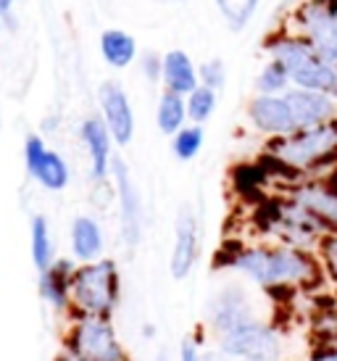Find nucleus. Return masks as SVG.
<instances>
[{
	"mask_svg": "<svg viewBox=\"0 0 337 361\" xmlns=\"http://www.w3.org/2000/svg\"><path fill=\"white\" fill-rule=\"evenodd\" d=\"M227 264L264 290H298L324 280L317 253L300 251L285 243L240 248Z\"/></svg>",
	"mask_w": 337,
	"mask_h": 361,
	"instance_id": "1",
	"label": "nucleus"
},
{
	"mask_svg": "<svg viewBox=\"0 0 337 361\" xmlns=\"http://www.w3.org/2000/svg\"><path fill=\"white\" fill-rule=\"evenodd\" d=\"M266 53L288 69L293 87L327 92L337 98V66L321 59L314 51V45L303 40L300 35H295L293 30H282L279 35L269 37Z\"/></svg>",
	"mask_w": 337,
	"mask_h": 361,
	"instance_id": "2",
	"label": "nucleus"
},
{
	"mask_svg": "<svg viewBox=\"0 0 337 361\" xmlns=\"http://www.w3.org/2000/svg\"><path fill=\"white\" fill-rule=\"evenodd\" d=\"M269 153L274 156V161L298 174H314V171L327 169L337 161V121L298 130L288 137L271 140Z\"/></svg>",
	"mask_w": 337,
	"mask_h": 361,
	"instance_id": "3",
	"label": "nucleus"
},
{
	"mask_svg": "<svg viewBox=\"0 0 337 361\" xmlns=\"http://www.w3.org/2000/svg\"><path fill=\"white\" fill-rule=\"evenodd\" d=\"M71 295H74V303L90 317L109 314L116 306V298H119L116 264L114 261H98V264H87L80 271H74Z\"/></svg>",
	"mask_w": 337,
	"mask_h": 361,
	"instance_id": "4",
	"label": "nucleus"
},
{
	"mask_svg": "<svg viewBox=\"0 0 337 361\" xmlns=\"http://www.w3.org/2000/svg\"><path fill=\"white\" fill-rule=\"evenodd\" d=\"M266 230L277 238V243L300 248V251L317 253L321 240L329 232L321 221L308 214L303 206H298L295 201H282L271 209V216L266 219Z\"/></svg>",
	"mask_w": 337,
	"mask_h": 361,
	"instance_id": "5",
	"label": "nucleus"
},
{
	"mask_svg": "<svg viewBox=\"0 0 337 361\" xmlns=\"http://www.w3.org/2000/svg\"><path fill=\"white\" fill-rule=\"evenodd\" d=\"M221 351L240 361H279L285 341L269 322L248 319L219 335Z\"/></svg>",
	"mask_w": 337,
	"mask_h": 361,
	"instance_id": "6",
	"label": "nucleus"
},
{
	"mask_svg": "<svg viewBox=\"0 0 337 361\" xmlns=\"http://www.w3.org/2000/svg\"><path fill=\"white\" fill-rule=\"evenodd\" d=\"M290 30L314 45V51L337 66V6L335 0H306L290 19Z\"/></svg>",
	"mask_w": 337,
	"mask_h": 361,
	"instance_id": "7",
	"label": "nucleus"
},
{
	"mask_svg": "<svg viewBox=\"0 0 337 361\" xmlns=\"http://www.w3.org/2000/svg\"><path fill=\"white\" fill-rule=\"evenodd\" d=\"M71 351L85 361H127L114 330L100 317H87L74 327Z\"/></svg>",
	"mask_w": 337,
	"mask_h": 361,
	"instance_id": "8",
	"label": "nucleus"
},
{
	"mask_svg": "<svg viewBox=\"0 0 337 361\" xmlns=\"http://www.w3.org/2000/svg\"><path fill=\"white\" fill-rule=\"evenodd\" d=\"M248 119L261 135H266L271 140L298 132L295 116L285 95H256L248 103Z\"/></svg>",
	"mask_w": 337,
	"mask_h": 361,
	"instance_id": "9",
	"label": "nucleus"
},
{
	"mask_svg": "<svg viewBox=\"0 0 337 361\" xmlns=\"http://www.w3.org/2000/svg\"><path fill=\"white\" fill-rule=\"evenodd\" d=\"M290 201L303 206L308 214H314L327 232H337V185L324 180H306L298 182L288 195Z\"/></svg>",
	"mask_w": 337,
	"mask_h": 361,
	"instance_id": "10",
	"label": "nucleus"
},
{
	"mask_svg": "<svg viewBox=\"0 0 337 361\" xmlns=\"http://www.w3.org/2000/svg\"><path fill=\"white\" fill-rule=\"evenodd\" d=\"M293 116H295L298 130H308V127H319L327 121H337V98L327 92L317 90H300V87H290L285 92Z\"/></svg>",
	"mask_w": 337,
	"mask_h": 361,
	"instance_id": "11",
	"label": "nucleus"
},
{
	"mask_svg": "<svg viewBox=\"0 0 337 361\" xmlns=\"http://www.w3.org/2000/svg\"><path fill=\"white\" fill-rule=\"evenodd\" d=\"M100 106H103L106 124H109V132L114 135V140L119 145H127L132 140V132H135V116H132V109H129L124 90L114 82H106L100 87Z\"/></svg>",
	"mask_w": 337,
	"mask_h": 361,
	"instance_id": "12",
	"label": "nucleus"
},
{
	"mask_svg": "<svg viewBox=\"0 0 337 361\" xmlns=\"http://www.w3.org/2000/svg\"><path fill=\"white\" fill-rule=\"evenodd\" d=\"M198 259V221L195 214L185 206L177 216V243L171 253V274L177 280H185Z\"/></svg>",
	"mask_w": 337,
	"mask_h": 361,
	"instance_id": "13",
	"label": "nucleus"
},
{
	"mask_svg": "<svg viewBox=\"0 0 337 361\" xmlns=\"http://www.w3.org/2000/svg\"><path fill=\"white\" fill-rule=\"evenodd\" d=\"M27 166L48 190H61L69 180V169L59 153L48 151L40 137L27 140Z\"/></svg>",
	"mask_w": 337,
	"mask_h": 361,
	"instance_id": "14",
	"label": "nucleus"
},
{
	"mask_svg": "<svg viewBox=\"0 0 337 361\" xmlns=\"http://www.w3.org/2000/svg\"><path fill=\"white\" fill-rule=\"evenodd\" d=\"M211 319H214L216 332L221 335V332L232 330V327H238V324H243V322L248 319H256V317L250 311L248 295L240 290V288H232V290H224L214 301V306H211Z\"/></svg>",
	"mask_w": 337,
	"mask_h": 361,
	"instance_id": "15",
	"label": "nucleus"
},
{
	"mask_svg": "<svg viewBox=\"0 0 337 361\" xmlns=\"http://www.w3.org/2000/svg\"><path fill=\"white\" fill-rule=\"evenodd\" d=\"M164 82L168 92L190 95L198 87V71L185 51H168L164 56Z\"/></svg>",
	"mask_w": 337,
	"mask_h": 361,
	"instance_id": "16",
	"label": "nucleus"
},
{
	"mask_svg": "<svg viewBox=\"0 0 337 361\" xmlns=\"http://www.w3.org/2000/svg\"><path fill=\"white\" fill-rule=\"evenodd\" d=\"M116 169V182H119V195H121V216H124V238L129 243H137L140 238V198L135 188H132V180H129L124 164L116 161L114 164Z\"/></svg>",
	"mask_w": 337,
	"mask_h": 361,
	"instance_id": "17",
	"label": "nucleus"
},
{
	"mask_svg": "<svg viewBox=\"0 0 337 361\" xmlns=\"http://www.w3.org/2000/svg\"><path fill=\"white\" fill-rule=\"evenodd\" d=\"M100 53H103V59L109 61L111 66L124 69V66H129L135 61L137 45H135V37L127 35V32L109 30L103 32V37H100Z\"/></svg>",
	"mask_w": 337,
	"mask_h": 361,
	"instance_id": "18",
	"label": "nucleus"
},
{
	"mask_svg": "<svg viewBox=\"0 0 337 361\" xmlns=\"http://www.w3.org/2000/svg\"><path fill=\"white\" fill-rule=\"evenodd\" d=\"M82 137H85V145L90 148V156H92V174H95V177H106V169H109V151H111L106 127L95 119L85 121Z\"/></svg>",
	"mask_w": 337,
	"mask_h": 361,
	"instance_id": "19",
	"label": "nucleus"
},
{
	"mask_svg": "<svg viewBox=\"0 0 337 361\" xmlns=\"http://www.w3.org/2000/svg\"><path fill=\"white\" fill-rule=\"evenodd\" d=\"M71 264L69 261H59V264H50L48 269L42 271V280H40V293L48 298L53 306H63L66 301V293L71 288Z\"/></svg>",
	"mask_w": 337,
	"mask_h": 361,
	"instance_id": "20",
	"label": "nucleus"
},
{
	"mask_svg": "<svg viewBox=\"0 0 337 361\" xmlns=\"http://www.w3.org/2000/svg\"><path fill=\"white\" fill-rule=\"evenodd\" d=\"M221 19L232 32H243L261 8V0H214Z\"/></svg>",
	"mask_w": 337,
	"mask_h": 361,
	"instance_id": "21",
	"label": "nucleus"
},
{
	"mask_svg": "<svg viewBox=\"0 0 337 361\" xmlns=\"http://www.w3.org/2000/svg\"><path fill=\"white\" fill-rule=\"evenodd\" d=\"M290 87L293 82H290L288 69L279 61L269 59L256 77V95H285Z\"/></svg>",
	"mask_w": 337,
	"mask_h": 361,
	"instance_id": "22",
	"label": "nucleus"
},
{
	"mask_svg": "<svg viewBox=\"0 0 337 361\" xmlns=\"http://www.w3.org/2000/svg\"><path fill=\"white\" fill-rule=\"evenodd\" d=\"M71 245H74V253L80 259H92L100 253V245H103V238H100L98 224L92 219H77L74 221V230H71Z\"/></svg>",
	"mask_w": 337,
	"mask_h": 361,
	"instance_id": "23",
	"label": "nucleus"
},
{
	"mask_svg": "<svg viewBox=\"0 0 337 361\" xmlns=\"http://www.w3.org/2000/svg\"><path fill=\"white\" fill-rule=\"evenodd\" d=\"M185 116H188V101L177 95V92H168L161 98L159 103V127L161 132L166 135H177L185 124Z\"/></svg>",
	"mask_w": 337,
	"mask_h": 361,
	"instance_id": "24",
	"label": "nucleus"
},
{
	"mask_svg": "<svg viewBox=\"0 0 337 361\" xmlns=\"http://www.w3.org/2000/svg\"><path fill=\"white\" fill-rule=\"evenodd\" d=\"M214 111H216V90H211L206 85H198L188 95V116L195 124H203V121L211 119Z\"/></svg>",
	"mask_w": 337,
	"mask_h": 361,
	"instance_id": "25",
	"label": "nucleus"
},
{
	"mask_svg": "<svg viewBox=\"0 0 337 361\" xmlns=\"http://www.w3.org/2000/svg\"><path fill=\"white\" fill-rule=\"evenodd\" d=\"M50 238H48V224L42 216L32 221V259H35V267L40 271H45L50 267Z\"/></svg>",
	"mask_w": 337,
	"mask_h": 361,
	"instance_id": "26",
	"label": "nucleus"
},
{
	"mask_svg": "<svg viewBox=\"0 0 337 361\" xmlns=\"http://www.w3.org/2000/svg\"><path fill=\"white\" fill-rule=\"evenodd\" d=\"M319 264H321V274L324 280L337 290V232H329L327 238L319 245Z\"/></svg>",
	"mask_w": 337,
	"mask_h": 361,
	"instance_id": "27",
	"label": "nucleus"
},
{
	"mask_svg": "<svg viewBox=\"0 0 337 361\" xmlns=\"http://www.w3.org/2000/svg\"><path fill=\"white\" fill-rule=\"evenodd\" d=\"M203 148V130L200 127H185V130L177 132V137H174V153H177V159L182 161H190L195 159Z\"/></svg>",
	"mask_w": 337,
	"mask_h": 361,
	"instance_id": "28",
	"label": "nucleus"
},
{
	"mask_svg": "<svg viewBox=\"0 0 337 361\" xmlns=\"http://www.w3.org/2000/svg\"><path fill=\"white\" fill-rule=\"evenodd\" d=\"M200 82H203L206 87H211V90H221L224 82H227V66H224V61H219V59L206 61V63L200 66Z\"/></svg>",
	"mask_w": 337,
	"mask_h": 361,
	"instance_id": "29",
	"label": "nucleus"
},
{
	"mask_svg": "<svg viewBox=\"0 0 337 361\" xmlns=\"http://www.w3.org/2000/svg\"><path fill=\"white\" fill-rule=\"evenodd\" d=\"M306 361H337V338H327L321 345H317Z\"/></svg>",
	"mask_w": 337,
	"mask_h": 361,
	"instance_id": "30",
	"label": "nucleus"
},
{
	"mask_svg": "<svg viewBox=\"0 0 337 361\" xmlns=\"http://www.w3.org/2000/svg\"><path fill=\"white\" fill-rule=\"evenodd\" d=\"M182 361H200L198 359V348H195V343H192V341L182 343Z\"/></svg>",
	"mask_w": 337,
	"mask_h": 361,
	"instance_id": "31",
	"label": "nucleus"
},
{
	"mask_svg": "<svg viewBox=\"0 0 337 361\" xmlns=\"http://www.w3.org/2000/svg\"><path fill=\"white\" fill-rule=\"evenodd\" d=\"M13 3H16V0H0V13H3V21H8L11 30H13V13H11Z\"/></svg>",
	"mask_w": 337,
	"mask_h": 361,
	"instance_id": "32",
	"label": "nucleus"
},
{
	"mask_svg": "<svg viewBox=\"0 0 337 361\" xmlns=\"http://www.w3.org/2000/svg\"><path fill=\"white\" fill-rule=\"evenodd\" d=\"M56 361H85V359H80L77 353L71 351V353H66V356H59V359H56Z\"/></svg>",
	"mask_w": 337,
	"mask_h": 361,
	"instance_id": "33",
	"label": "nucleus"
},
{
	"mask_svg": "<svg viewBox=\"0 0 337 361\" xmlns=\"http://www.w3.org/2000/svg\"><path fill=\"white\" fill-rule=\"evenodd\" d=\"M0 27H3V13H0Z\"/></svg>",
	"mask_w": 337,
	"mask_h": 361,
	"instance_id": "34",
	"label": "nucleus"
},
{
	"mask_svg": "<svg viewBox=\"0 0 337 361\" xmlns=\"http://www.w3.org/2000/svg\"><path fill=\"white\" fill-rule=\"evenodd\" d=\"M335 6H337V0H335Z\"/></svg>",
	"mask_w": 337,
	"mask_h": 361,
	"instance_id": "35",
	"label": "nucleus"
}]
</instances>
